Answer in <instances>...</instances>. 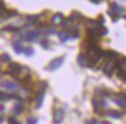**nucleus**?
Here are the masks:
<instances>
[{
    "instance_id": "1",
    "label": "nucleus",
    "mask_w": 126,
    "mask_h": 124,
    "mask_svg": "<svg viewBox=\"0 0 126 124\" xmlns=\"http://www.w3.org/2000/svg\"><path fill=\"white\" fill-rule=\"evenodd\" d=\"M64 62H65V57H63V56H61V57H57V58L52 59V60L49 63V65H47V67H46V70L47 71L58 70V69L64 64Z\"/></svg>"
},
{
    "instance_id": "2",
    "label": "nucleus",
    "mask_w": 126,
    "mask_h": 124,
    "mask_svg": "<svg viewBox=\"0 0 126 124\" xmlns=\"http://www.w3.org/2000/svg\"><path fill=\"white\" fill-rule=\"evenodd\" d=\"M112 100L120 108H126V94H124V93L116 94V95L112 96Z\"/></svg>"
},
{
    "instance_id": "3",
    "label": "nucleus",
    "mask_w": 126,
    "mask_h": 124,
    "mask_svg": "<svg viewBox=\"0 0 126 124\" xmlns=\"http://www.w3.org/2000/svg\"><path fill=\"white\" fill-rule=\"evenodd\" d=\"M39 37V31L36 30V29H32V30H29L27 31L26 34H24V36H23V38L26 39V41H28V42H36L37 39H38Z\"/></svg>"
},
{
    "instance_id": "4",
    "label": "nucleus",
    "mask_w": 126,
    "mask_h": 124,
    "mask_svg": "<svg viewBox=\"0 0 126 124\" xmlns=\"http://www.w3.org/2000/svg\"><path fill=\"white\" fill-rule=\"evenodd\" d=\"M116 63L117 62H113V60H108L107 63H104L103 64L102 70H103V72L107 74V75H111V73L113 72V70L116 69Z\"/></svg>"
},
{
    "instance_id": "5",
    "label": "nucleus",
    "mask_w": 126,
    "mask_h": 124,
    "mask_svg": "<svg viewBox=\"0 0 126 124\" xmlns=\"http://www.w3.org/2000/svg\"><path fill=\"white\" fill-rule=\"evenodd\" d=\"M65 117V111L63 109H54L53 111V123L54 124H60L64 121Z\"/></svg>"
},
{
    "instance_id": "6",
    "label": "nucleus",
    "mask_w": 126,
    "mask_h": 124,
    "mask_svg": "<svg viewBox=\"0 0 126 124\" xmlns=\"http://www.w3.org/2000/svg\"><path fill=\"white\" fill-rule=\"evenodd\" d=\"M110 12H112L115 15L119 16L120 14H123V13L125 12V9H124V7H122V6H119L117 2H112V4L110 5V9H109Z\"/></svg>"
},
{
    "instance_id": "7",
    "label": "nucleus",
    "mask_w": 126,
    "mask_h": 124,
    "mask_svg": "<svg viewBox=\"0 0 126 124\" xmlns=\"http://www.w3.org/2000/svg\"><path fill=\"white\" fill-rule=\"evenodd\" d=\"M44 95H45V89H39L37 97H36V108H41L43 105V100H44Z\"/></svg>"
},
{
    "instance_id": "8",
    "label": "nucleus",
    "mask_w": 126,
    "mask_h": 124,
    "mask_svg": "<svg viewBox=\"0 0 126 124\" xmlns=\"http://www.w3.org/2000/svg\"><path fill=\"white\" fill-rule=\"evenodd\" d=\"M64 19H65V18H64V15H63L61 13H56V14L52 16V19H51V23L54 24V26H59V24H61V22H63Z\"/></svg>"
},
{
    "instance_id": "9",
    "label": "nucleus",
    "mask_w": 126,
    "mask_h": 124,
    "mask_svg": "<svg viewBox=\"0 0 126 124\" xmlns=\"http://www.w3.org/2000/svg\"><path fill=\"white\" fill-rule=\"evenodd\" d=\"M1 87L4 89H7V90H15L17 88V84L13 81H2L1 82Z\"/></svg>"
},
{
    "instance_id": "10",
    "label": "nucleus",
    "mask_w": 126,
    "mask_h": 124,
    "mask_svg": "<svg viewBox=\"0 0 126 124\" xmlns=\"http://www.w3.org/2000/svg\"><path fill=\"white\" fill-rule=\"evenodd\" d=\"M118 56L119 54L117 53L116 51H112V50H109V51H105V52H104V57H107L108 60H113V62H117Z\"/></svg>"
},
{
    "instance_id": "11",
    "label": "nucleus",
    "mask_w": 126,
    "mask_h": 124,
    "mask_svg": "<svg viewBox=\"0 0 126 124\" xmlns=\"http://www.w3.org/2000/svg\"><path fill=\"white\" fill-rule=\"evenodd\" d=\"M84 26L87 28H96V27H99L102 24L99 23L97 20H93V19H86L84 20Z\"/></svg>"
},
{
    "instance_id": "12",
    "label": "nucleus",
    "mask_w": 126,
    "mask_h": 124,
    "mask_svg": "<svg viewBox=\"0 0 126 124\" xmlns=\"http://www.w3.org/2000/svg\"><path fill=\"white\" fill-rule=\"evenodd\" d=\"M78 64L81 66V67H86V66H88V59H87V56L84 53H80L79 56H78Z\"/></svg>"
},
{
    "instance_id": "13",
    "label": "nucleus",
    "mask_w": 126,
    "mask_h": 124,
    "mask_svg": "<svg viewBox=\"0 0 126 124\" xmlns=\"http://www.w3.org/2000/svg\"><path fill=\"white\" fill-rule=\"evenodd\" d=\"M69 21L71 22H79V21H81V20H83L84 18L82 16V14L79 12H73L71 15H69Z\"/></svg>"
},
{
    "instance_id": "14",
    "label": "nucleus",
    "mask_w": 126,
    "mask_h": 124,
    "mask_svg": "<svg viewBox=\"0 0 126 124\" xmlns=\"http://www.w3.org/2000/svg\"><path fill=\"white\" fill-rule=\"evenodd\" d=\"M13 49H14V51H15L17 54L24 52V48H23V45L19 41H14V42H13Z\"/></svg>"
},
{
    "instance_id": "15",
    "label": "nucleus",
    "mask_w": 126,
    "mask_h": 124,
    "mask_svg": "<svg viewBox=\"0 0 126 124\" xmlns=\"http://www.w3.org/2000/svg\"><path fill=\"white\" fill-rule=\"evenodd\" d=\"M23 110V103L22 101H17L14 106V108H13V114L14 115H20Z\"/></svg>"
},
{
    "instance_id": "16",
    "label": "nucleus",
    "mask_w": 126,
    "mask_h": 124,
    "mask_svg": "<svg viewBox=\"0 0 126 124\" xmlns=\"http://www.w3.org/2000/svg\"><path fill=\"white\" fill-rule=\"evenodd\" d=\"M27 22L30 24H37L41 21V16L39 15H28L27 16Z\"/></svg>"
},
{
    "instance_id": "17",
    "label": "nucleus",
    "mask_w": 126,
    "mask_h": 124,
    "mask_svg": "<svg viewBox=\"0 0 126 124\" xmlns=\"http://www.w3.org/2000/svg\"><path fill=\"white\" fill-rule=\"evenodd\" d=\"M67 34H68L69 37H72V38H78V37H79V31H78V28L75 27V26L69 27Z\"/></svg>"
},
{
    "instance_id": "18",
    "label": "nucleus",
    "mask_w": 126,
    "mask_h": 124,
    "mask_svg": "<svg viewBox=\"0 0 126 124\" xmlns=\"http://www.w3.org/2000/svg\"><path fill=\"white\" fill-rule=\"evenodd\" d=\"M93 105H94V107H95L96 110H98V109H101V108H104V107L107 106V103H105L104 101L96 100V99H94V100H93Z\"/></svg>"
},
{
    "instance_id": "19",
    "label": "nucleus",
    "mask_w": 126,
    "mask_h": 124,
    "mask_svg": "<svg viewBox=\"0 0 126 124\" xmlns=\"http://www.w3.org/2000/svg\"><path fill=\"white\" fill-rule=\"evenodd\" d=\"M19 67H20L19 64H16V63H13V64H11V65H9V67H8L7 73L11 74V75H14V73H15L16 71H17V69H19Z\"/></svg>"
},
{
    "instance_id": "20",
    "label": "nucleus",
    "mask_w": 126,
    "mask_h": 124,
    "mask_svg": "<svg viewBox=\"0 0 126 124\" xmlns=\"http://www.w3.org/2000/svg\"><path fill=\"white\" fill-rule=\"evenodd\" d=\"M107 116L109 117H113V118H120L123 116V114L120 111H117V110H110V111H108L105 114Z\"/></svg>"
},
{
    "instance_id": "21",
    "label": "nucleus",
    "mask_w": 126,
    "mask_h": 124,
    "mask_svg": "<svg viewBox=\"0 0 126 124\" xmlns=\"http://www.w3.org/2000/svg\"><path fill=\"white\" fill-rule=\"evenodd\" d=\"M69 38H71V37H69V35L66 33V31H61V33H59V41H60L61 43L67 42Z\"/></svg>"
},
{
    "instance_id": "22",
    "label": "nucleus",
    "mask_w": 126,
    "mask_h": 124,
    "mask_svg": "<svg viewBox=\"0 0 126 124\" xmlns=\"http://www.w3.org/2000/svg\"><path fill=\"white\" fill-rule=\"evenodd\" d=\"M24 53H26V56H28V57H31V56H34L35 51L31 47H29V48H27V49H24Z\"/></svg>"
},
{
    "instance_id": "23",
    "label": "nucleus",
    "mask_w": 126,
    "mask_h": 124,
    "mask_svg": "<svg viewBox=\"0 0 126 124\" xmlns=\"http://www.w3.org/2000/svg\"><path fill=\"white\" fill-rule=\"evenodd\" d=\"M0 60L4 62V63H8V62H11V57H9L7 53H4V54L0 56Z\"/></svg>"
},
{
    "instance_id": "24",
    "label": "nucleus",
    "mask_w": 126,
    "mask_h": 124,
    "mask_svg": "<svg viewBox=\"0 0 126 124\" xmlns=\"http://www.w3.org/2000/svg\"><path fill=\"white\" fill-rule=\"evenodd\" d=\"M4 30H5V31H17V30H19V28L12 27V26H8V27H5Z\"/></svg>"
},
{
    "instance_id": "25",
    "label": "nucleus",
    "mask_w": 126,
    "mask_h": 124,
    "mask_svg": "<svg viewBox=\"0 0 126 124\" xmlns=\"http://www.w3.org/2000/svg\"><path fill=\"white\" fill-rule=\"evenodd\" d=\"M44 34H45V35L56 34V30H54V29H52V28H47V29H45V30H44Z\"/></svg>"
},
{
    "instance_id": "26",
    "label": "nucleus",
    "mask_w": 126,
    "mask_h": 124,
    "mask_svg": "<svg viewBox=\"0 0 126 124\" xmlns=\"http://www.w3.org/2000/svg\"><path fill=\"white\" fill-rule=\"evenodd\" d=\"M8 123L9 124H21V123H19L14 117H9V118H8Z\"/></svg>"
},
{
    "instance_id": "27",
    "label": "nucleus",
    "mask_w": 126,
    "mask_h": 124,
    "mask_svg": "<svg viewBox=\"0 0 126 124\" xmlns=\"http://www.w3.org/2000/svg\"><path fill=\"white\" fill-rule=\"evenodd\" d=\"M27 124H37V118H29V120L27 121Z\"/></svg>"
},
{
    "instance_id": "28",
    "label": "nucleus",
    "mask_w": 126,
    "mask_h": 124,
    "mask_svg": "<svg viewBox=\"0 0 126 124\" xmlns=\"http://www.w3.org/2000/svg\"><path fill=\"white\" fill-rule=\"evenodd\" d=\"M42 45H43V48H45V49H49V41L47 39H43L42 41Z\"/></svg>"
},
{
    "instance_id": "29",
    "label": "nucleus",
    "mask_w": 126,
    "mask_h": 124,
    "mask_svg": "<svg viewBox=\"0 0 126 124\" xmlns=\"http://www.w3.org/2000/svg\"><path fill=\"white\" fill-rule=\"evenodd\" d=\"M5 7H4V5H2V2H0V16H2V14L5 13Z\"/></svg>"
},
{
    "instance_id": "30",
    "label": "nucleus",
    "mask_w": 126,
    "mask_h": 124,
    "mask_svg": "<svg viewBox=\"0 0 126 124\" xmlns=\"http://www.w3.org/2000/svg\"><path fill=\"white\" fill-rule=\"evenodd\" d=\"M86 124H97V122H96V121H94V120H92V121H87V122H86Z\"/></svg>"
},
{
    "instance_id": "31",
    "label": "nucleus",
    "mask_w": 126,
    "mask_h": 124,
    "mask_svg": "<svg viewBox=\"0 0 126 124\" xmlns=\"http://www.w3.org/2000/svg\"><path fill=\"white\" fill-rule=\"evenodd\" d=\"M90 1H92V2H94V4H99L102 0H90Z\"/></svg>"
},
{
    "instance_id": "32",
    "label": "nucleus",
    "mask_w": 126,
    "mask_h": 124,
    "mask_svg": "<svg viewBox=\"0 0 126 124\" xmlns=\"http://www.w3.org/2000/svg\"><path fill=\"white\" fill-rule=\"evenodd\" d=\"M2 121H4V117H2L1 115H0V124L2 123Z\"/></svg>"
},
{
    "instance_id": "33",
    "label": "nucleus",
    "mask_w": 126,
    "mask_h": 124,
    "mask_svg": "<svg viewBox=\"0 0 126 124\" xmlns=\"http://www.w3.org/2000/svg\"><path fill=\"white\" fill-rule=\"evenodd\" d=\"M2 102H4V100H2V97L0 96V105H1V103H2Z\"/></svg>"
},
{
    "instance_id": "34",
    "label": "nucleus",
    "mask_w": 126,
    "mask_h": 124,
    "mask_svg": "<svg viewBox=\"0 0 126 124\" xmlns=\"http://www.w3.org/2000/svg\"><path fill=\"white\" fill-rule=\"evenodd\" d=\"M102 124H109V123H102Z\"/></svg>"
},
{
    "instance_id": "35",
    "label": "nucleus",
    "mask_w": 126,
    "mask_h": 124,
    "mask_svg": "<svg viewBox=\"0 0 126 124\" xmlns=\"http://www.w3.org/2000/svg\"><path fill=\"white\" fill-rule=\"evenodd\" d=\"M125 19H126V15H125Z\"/></svg>"
}]
</instances>
